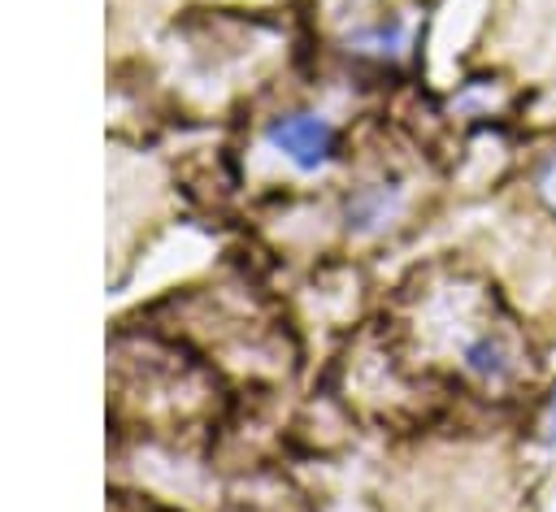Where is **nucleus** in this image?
I'll list each match as a JSON object with an SVG mask.
<instances>
[{
  "label": "nucleus",
  "mask_w": 556,
  "mask_h": 512,
  "mask_svg": "<svg viewBox=\"0 0 556 512\" xmlns=\"http://www.w3.org/2000/svg\"><path fill=\"white\" fill-rule=\"evenodd\" d=\"M456 369H460V377H469L482 391H508L521 377L526 360H521V347L508 325L473 321L456 343Z\"/></svg>",
  "instance_id": "2"
},
{
  "label": "nucleus",
  "mask_w": 556,
  "mask_h": 512,
  "mask_svg": "<svg viewBox=\"0 0 556 512\" xmlns=\"http://www.w3.org/2000/svg\"><path fill=\"white\" fill-rule=\"evenodd\" d=\"M408 208V187L400 178H374L348 191L343 200V226L356 239H374L382 230H391Z\"/></svg>",
  "instance_id": "3"
},
{
  "label": "nucleus",
  "mask_w": 556,
  "mask_h": 512,
  "mask_svg": "<svg viewBox=\"0 0 556 512\" xmlns=\"http://www.w3.org/2000/svg\"><path fill=\"white\" fill-rule=\"evenodd\" d=\"M539 438L556 451V386H552L547 399H543V412H539Z\"/></svg>",
  "instance_id": "6"
},
{
  "label": "nucleus",
  "mask_w": 556,
  "mask_h": 512,
  "mask_svg": "<svg viewBox=\"0 0 556 512\" xmlns=\"http://www.w3.org/2000/svg\"><path fill=\"white\" fill-rule=\"evenodd\" d=\"M530 195L556 221V143L534 156V165H530Z\"/></svg>",
  "instance_id": "5"
},
{
  "label": "nucleus",
  "mask_w": 556,
  "mask_h": 512,
  "mask_svg": "<svg viewBox=\"0 0 556 512\" xmlns=\"http://www.w3.org/2000/svg\"><path fill=\"white\" fill-rule=\"evenodd\" d=\"M352 43H356V52L378 56V61L400 56V52H404V43H408V22H404L400 13H382V17H374L369 26H361Z\"/></svg>",
  "instance_id": "4"
},
{
  "label": "nucleus",
  "mask_w": 556,
  "mask_h": 512,
  "mask_svg": "<svg viewBox=\"0 0 556 512\" xmlns=\"http://www.w3.org/2000/svg\"><path fill=\"white\" fill-rule=\"evenodd\" d=\"M265 148L278 152L300 174H321L343 156V130L317 108H282L261 130Z\"/></svg>",
  "instance_id": "1"
}]
</instances>
